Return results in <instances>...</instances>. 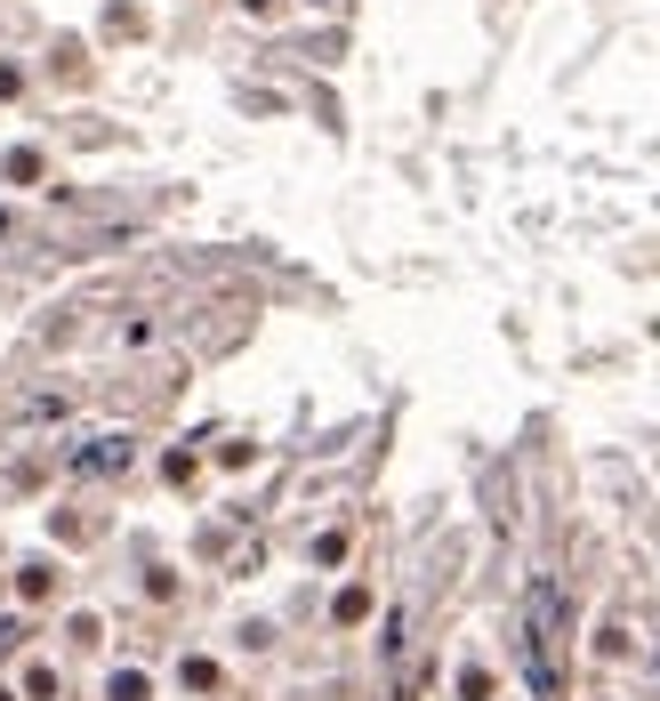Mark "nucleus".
I'll use <instances>...</instances> for the list:
<instances>
[{"label":"nucleus","mask_w":660,"mask_h":701,"mask_svg":"<svg viewBox=\"0 0 660 701\" xmlns=\"http://www.w3.org/2000/svg\"><path fill=\"white\" fill-rule=\"evenodd\" d=\"M524 678L540 701H564V589L532 581L524 596Z\"/></svg>","instance_id":"f257e3e1"}]
</instances>
